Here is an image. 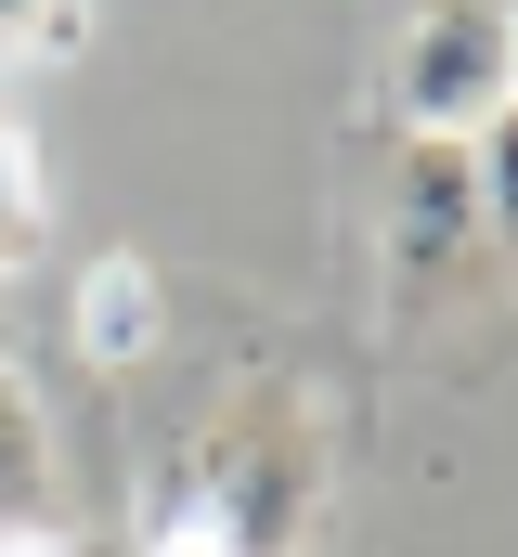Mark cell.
Wrapping results in <instances>:
<instances>
[{
    "instance_id": "3",
    "label": "cell",
    "mask_w": 518,
    "mask_h": 557,
    "mask_svg": "<svg viewBox=\"0 0 518 557\" xmlns=\"http://www.w3.org/2000/svg\"><path fill=\"white\" fill-rule=\"evenodd\" d=\"M480 247H493L480 143H402V169H388V298L415 311L428 285H454Z\"/></svg>"
},
{
    "instance_id": "6",
    "label": "cell",
    "mask_w": 518,
    "mask_h": 557,
    "mask_svg": "<svg viewBox=\"0 0 518 557\" xmlns=\"http://www.w3.org/2000/svg\"><path fill=\"white\" fill-rule=\"evenodd\" d=\"M39 247H52V156H39V131L0 91V273H26Z\"/></svg>"
},
{
    "instance_id": "1",
    "label": "cell",
    "mask_w": 518,
    "mask_h": 557,
    "mask_svg": "<svg viewBox=\"0 0 518 557\" xmlns=\"http://www.w3.org/2000/svg\"><path fill=\"white\" fill-rule=\"evenodd\" d=\"M324 480H337V428H324V389L298 376V363H259L234 376L208 428L182 441V467L156 480V493H182V506H208L234 557H285L311 532V506H324Z\"/></svg>"
},
{
    "instance_id": "4",
    "label": "cell",
    "mask_w": 518,
    "mask_h": 557,
    "mask_svg": "<svg viewBox=\"0 0 518 557\" xmlns=\"http://www.w3.org/2000/svg\"><path fill=\"white\" fill-rule=\"evenodd\" d=\"M52 416H39V389H26V363L0 350V532H52Z\"/></svg>"
},
{
    "instance_id": "2",
    "label": "cell",
    "mask_w": 518,
    "mask_h": 557,
    "mask_svg": "<svg viewBox=\"0 0 518 557\" xmlns=\"http://www.w3.org/2000/svg\"><path fill=\"white\" fill-rule=\"evenodd\" d=\"M518 104V65H506V13H402L363 78V117L388 143H480Z\"/></svg>"
},
{
    "instance_id": "5",
    "label": "cell",
    "mask_w": 518,
    "mask_h": 557,
    "mask_svg": "<svg viewBox=\"0 0 518 557\" xmlns=\"http://www.w3.org/2000/svg\"><path fill=\"white\" fill-rule=\"evenodd\" d=\"M156 311H169V285L143 273V260H91V273H78V350L118 376V363L156 350Z\"/></svg>"
},
{
    "instance_id": "7",
    "label": "cell",
    "mask_w": 518,
    "mask_h": 557,
    "mask_svg": "<svg viewBox=\"0 0 518 557\" xmlns=\"http://www.w3.org/2000/svg\"><path fill=\"white\" fill-rule=\"evenodd\" d=\"M130 557H234V532H221L208 506H182V493H156V506H143V532H130Z\"/></svg>"
},
{
    "instance_id": "8",
    "label": "cell",
    "mask_w": 518,
    "mask_h": 557,
    "mask_svg": "<svg viewBox=\"0 0 518 557\" xmlns=\"http://www.w3.org/2000/svg\"><path fill=\"white\" fill-rule=\"evenodd\" d=\"M0 557H65V545H52V532H0Z\"/></svg>"
}]
</instances>
